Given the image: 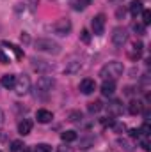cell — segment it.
I'll use <instances>...</instances> for the list:
<instances>
[{
    "label": "cell",
    "instance_id": "cell-7",
    "mask_svg": "<svg viewBox=\"0 0 151 152\" xmlns=\"http://www.w3.org/2000/svg\"><path fill=\"white\" fill-rule=\"evenodd\" d=\"M142 53H144V44L141 41H133L130 44V48H126V57L130 60H133V62H137L142 57Z\"/></svg>",
    "mask_w": 151,
    "mask_h": 152
},
{
    "label": "cell",
    "instance_id": "cell-34",
    "mask_svg": "<svg viewBox=\"0 0 151 152\" xmlns=\"http://www.w3.org/2000/svg\"><path fill=\"white\" fill-rule=\"evenodd\" d=\"M114 122H115V120H114L112 117H110V118H109V117H107V118H101V124H103V126H110V127H112Z\"/></svg>",
    "mask_w": 151,
    "mask_h": 152
},
{
    "label": "cell",
    "instance_id": "cell-20",
    "mask_svg": "<svg viewBox=\"0 0 151 152\" xmlns=\"http://www.w3.org/2000/svg\"><path fill=\"white\" fill-rule=\"evenodd\" d=\"M76 138H78L76 131H64V133L61 134V140H62V142H66V143H70V142H75Z\"/></svg>",
    "mask_w": 151,
    "mask_h": 152
},
{
    "label": "cell",
    "instance_id": "cell-28",
    "mask_svg": "<svg viewBox=\"0 0 151 152\" xmlns=\"http://www.w3.org/2000/svg\"><path fill=\"white\" fill-rule=\"evenodd\" d=\"M34 152H52V147L48 143H38L34 147Z\"/></svg>",
    "mask_w": 151,
    "mask_h": 152
},
{
    "label": "cell",
    "instance_id": "cell-19",
    "mask_svg": "<svg viewBox=\"0 0 151 152\" xmlns=\"http://www.w3.org/2000/svg\"><path fill=\"white\" fill-rule=\"evenodd\" d=\"M14 83H16V75H4L2 76V80H0V85L4 87V88H13L14 87Z\"/></svg>",
    "mask_w": 151,
    "mask_h": 152
},
{
    "label": "cell",
    "instance_id": "cell-15",
    "mask_svg": "<svg viewBox=\"0 0 151 152\" xmlns=\"http://www.w3.org/2000/svg\"><path fill=\"white\" fill-rule=\"evenodd\" d=\"M130 14L133 16V18H137L142 11H144V4H142V0H133V2H130Z\"/></svg>",
    "mask_w": 151,
    "mask_h": 152
},
{
    "label": "cell",
    "instance_id": "cell-38",
    "mask_svg": "<svg viewBox=\"0 0 151 152\" xmlns=\"http://www.w3.org/2000/svg\"><path fill=\"white\" fill-rule=\"evenodd\" d=\"M115 16H117V18H123V16H124V7H119L117 12H115Z\"/></svg>",
    "mask_w": 151,
    "mask_h": 152
},
{
    "label": "cell",
    "instance_id": "cell-18",
    "mask_svg": "<svg viewBox=\"0 0 151 152\" xmlns=\"http://www.w3.org/2000/svg\"><path fill=\"white\" fill-rule=\"evenodd\" d=\"M144 106H146V104H142L139 99H133V101H130V104H128V112H130V115H141Z\"/></svg>",
    "mask_w": 151,
    "mask_h": 152
},
{
    "label": "cell",
    "instance_id": "cell-9",
    "mask_svg": "<svg viewBox=\"0 0 151 152\" xmlns=\"http://www.w3.org/2000/svg\"><path fill=\"white\" fill-rule=\"evenodd\" d=\"M30 62H32V69H34V71H38V73H41V75H44V73L52 71V64H48V62H46V60H43V58L32 57V58H30Z\"/></svg>",
    "mask_w": 151,
    "mask_h": 152
},
{
    "label": "cell",
    "instance_id": "cell-26",
    "mask_svg": "<svg viewBox=\"0 0 151 152\" xmlns=\"http://www.w3.org/2000/svg\"><path fill=\"white\" fill-rule=\"evenodd\" d=\"M141 14H142V21H141V23H142L144 27H148V25L151 23V11H148V9H144V11H142Z\"/></svg>",
    "mask_w": 151,
    "mask_h": 152
},
{
    "label": "cell",
    "instance_id": "cell-33",
    "mask_svg": "<svg viewBox=\"0 0 151 152\" xmlns=\"http://www.w3.org/2000/svg\"><path fill=\"white\" fill-rule=\"evenodd\" d=\"M0 64H9V57L4 53V50L0 48Z\"/></svg>",
    "mask_w": 151,
    "mask_h": 152
},
{
    "label": "cell",
    "instance_id": "cell-1",
    "mask_svg": "<svg viewBox=\"0 0 151 152\" xmlns=\"http://www.w3.org/2000/svg\"><path fill=\"white\" fill-rule=\"evenodd\" d=\"M123 71H124V66H123L121 62H117V60H112V62L105 64V66L100 69V76H101L103 80H112V81H115L119 76L123 75Z\"/></svg>",
    "mask_w": 151,
    "mask_h": 152
},
{
    "label": "cell",
    "instance_id": "cell-23",
    "mask_svg": "<svg viewBox=\"0 0 151 152\" xmlns=\"http://www.w3.org/2000/svg\"><path fill=\"white\" fill-rule=\"evenodd\" d=\"M23 142L21 140H13L11 143H9V152H21L23 151Z\"/></svg>",
    "mask_w": 151,
    "mask_h": 152
},
{
    "label": "cell",
    "instance_id": "cell-25",
    "mask_svg": "<svg viewBox=\"0 0 151 152\" xmlns=\"http://www.w3.org/2000/svg\"><path fill=\"white\" fill-rule=\"evenodd\" d=\"M132 28H133V32H137L139 36H144V34H146V27H144L142 23H139V21H135V23L132 25Z\"/></svg>",
    "mask_w": 151,
    "mask_h": 152
},
{
    "label": "cell",
    "instance_id": "cell-13",
    "mask_svg": "<svg viewBox=\"0 0 151 152\" xmlns=\"http://www.w3.org/2000/svg\"><path fill=\"white\" fill-rule=\"evenodd\" d=\"M80 69H82V60H70L68 64H66V67H64V73H68V75H76V73H80Z\"/></svg>",
    "mask_w": 151,
    "mask_h": 152
},
{
    "label": "cell",
    "instance_id": "cell-21",
    "mask_svg": "<svg viewBox=\"0 0 151 152\" xmlns=\"http://www.w3.org/2000/svg\"><path fill=\"white\" fill-rule=\"evenodd\" d=\"M139 145L142 147V151H146V152H150L151 151V142H150V136H144V134H141L139 138Z\"/></svg>",
    "mask_w": 151,
    "mask_h": 152
},
{
    "label": "cell",
    "instance_id": "cell-4",
    "mask_svg": "<svg viewBox=\"0 0 151 152\" xmlns=\"http://www.w3.org/2000/svg\"><path fill=\"white\" fill-rule=\"evenodd\" d=\"M110 39H112V44L115 48H123V46L128 42V30L123 28V27H115L112 30Z\"/></svg>",
    "mask_w": 151,
    "mask_h": 152
},
{
    "label": "cell",
    "instance_id": "cell-8",
    "mask_svg": "<svg viewBox=\"0 0 151 152\" xmlns=\"http://www.w3.org/2000/svg\"><path fill=\"white\" fill-rule=\"evenodd\" d=\"M53 87H55V80H53L52 76H41V78L38 80V83H36V90L41 92V94L52 92Z\"/></svg>",
    "mask_w": 151,
    "mask_h": 152
},
{
    "label": "cell",
    "instance_id": "cell-14",
    "mask_svg": "<svg viewBox=\"0 0 151 152\" xmlns=\"http://www.w3.org/2000/svg\"><path fill=\"white\" fill-rule=\"evenodd\" d=\"M36 118H38L39 124H48V122H52L53 113H52L50 110H44V108H41V110H38V113H36Z\"/></svg>",
    "mask_w": 151,
    "mask_h": 152
},
{
    "label": "cell",
    "instance_id": "cell-24",
    "mask_svg": "<svg viewBox=\"0 0 151 152\" xmlns=\"http://www.w3.org/2000/svg\"><path fill=\"white\" fill-rule=\"evenodd\" d=\"M91 2L93 0H71V4H73V7L76 11H84L87 5H91Z\"/></svg>",
    "mask_w": 151,
    "mask_h": 152
},
{
    "label": "cell",
    "instance_id": "cell-32",
    "mask_svg": "<svg viewBox=\"0 0 151 152\" xmlns=\"http://www.w3.org/2000/svg\"><path fill=\"white\" fill-rule=\"evenodd\" d=\"M112 129L115 131V133H124V131H126V126H124V124H117V122H114Z\"/></svg>",
    "mask_w": 151,
    "mask_h": 152
},
{
    "label": "cell",
    "instance_id": "cell-37",
    "mask_svg": "<svg viewBox=\"0 0 151 152\" xmlns=\"http://www.w3.org/2000/svg\"><path fill=\"white\" fill-rule=\"evenodd\" d=\"M128 133H130V138H139V136H141V133H139V129H130Z\"/></svg>",
    "mask_w": 151,
    "mask_h": 152
},
{
    "label": "cell",
    "instance_id": "cell-35",
    "mask_svg": "<svg viewBox=\"0 0 151 152\" xmlns=\"http://www.w3.org/2000/svg\"><path fill=\"white\" fill-rule=\"evenodd\" d=\"M20 39H21V42H23V44H29V41H30V37H29V34H27V32H21Z\"/></svg>",
    "mask_w": 151,
    "mask_h": 152
},
{
    "label": "cell",
    "instance_id": "cell-11",
    "mask_svg": "<svg viewBox=\"0 0 151 152\" xmlns=\"http://www.w3.org/2000/svg\"><path fill=\"white\" fill-rule=\"evenodd\" d=\"M105 110H107V113L110 115V117H119V115L123 113V103L121 101H117V99H114L110 101L107 106H103Z\"/></svg>",
    "mask_w": 151,
    "mask_h": 152
},
{
    "label": "cell",
    "instance_id": "cell-6",
    "mask_svg": "<svg viewBox=\"0 0 151 152\" xmlns=\"http://www.w3.org/2000/svg\"><path fill=\"white\" fill-rule=\"evenodd\" d=\"M105 25H107V18L105 14H96L93 20H91V28H93V34L94 36H103L105 32Z\"/></svg>",
    "mask_w": 151,
    "mask_h": 152
},
{
    "label": "cell",
    "instance_id": "cell-16",
    "mask_svg": "<svg viewBox=\"0 0 151 152\" xmlns=\"http://www.w3.org/2000/svg\"><path fill=\"white\" fill-rule=\"evenodd\" d=\"M114 92H115V81L112 80H103V83H101V94L103 96H112Z\"/></svg>",
    "mask_w": 151,
    "mask_h": 152
},
{
    "label": "cell",
    "instance_id": "cell-12",
    "mask_svg": "<svg viewBox=\"0 0 151 152\" xmlns=\"http://www.w3.org/2000/svg\"><path fill=\"white\" fill-rule=\"evenodd\" d=\"M30 131H32V120L30 118H21L18 122V133L21 136H27V134H30Z\"/></svg>",
    "mask_w": 151,
    "mask_h": 152
},
{
    "label": "cell",
    "instance_id": "cell-10",
    "mask_svg": "<svg viewBox=\"0 0 151 152\" xmlns=\"http://www.w3.org/2000/svg\"><path fill=\"white\" fill-rule=\"evenodd\" d=\"M80 92L82 94H85V96H89V94H93L94 90H96V81L93 80V78H84L82 81H80Z\"/></svg>",
    "mask_w": 151,
    "mask_h": 152
},
{
    "label": "cell",
    "instance_id": "cell-3",
    "mask_svg": "<svg viewBox=\"0 0 151 152\" xmlns=\"http://www.w3.org/2000/svg\"><path fill=\"white\" fill-rule=\"evenodd\" d=\"M30 87H32V83H30V78L27 75H18L16 76V83H14V92L18 94V96H27L29 92H30Z\"/></svg>",
    "mask_w": 151,
    "mask_h": 152
},
{
    "label": "cell",
    "instance_id": "cell-40",
    "mask_svg": "<svg viewBox=\"0 0 151 152\" xmlns=\"http://www.w3.org/2000/svg\"><path fill=\"white\" fill-rule=\"evenodd\" d=\"M110 2H112V4H119V2H121V0H110Z\"/></svg>",
    "mask_w": 151,
    "mask_h": 152
},
{
    "label": "cell",
    "instance_id": "cell-27",
    "mask_svg": "<svg viewBox=\"0 0 151 152\" xmlns=\"http://www.w3.org/2000/svg\"><path fill=\"white\" fill-rule=\"evenodd\" d=\"M82 117H84L82 112L75 110V112H71V113H70V120H71V122H76V124H80V122H82Z\"/></svg>",
    "mask_w": 151,
    "mask_h": 152
},
{
    "label": "cell",
    "instance_id": "cell-30",
    "mask_svg": "<svg viewBox=\"0 0 151 152\" xmlns=\"http://www.w3.org/2000/svg\"><path fill=\"white\" fill-rule=\"evenodd\" d=\"M93 143H94V138H85V140H80V149H89Z\"/></svg>",
    "mask_w": 151,
    "mask_h": 152
},
{
    "label": "cell",
    "instance_id": "cell-29",
    "mask_svg": "<svg viewBox=\"0 0 151 152\" xmlns=\"http://www.w3.org/2000/svg\"><path fill=\"white\" fill-rule=\"evenodd\" d=\"M117 143H119V145L123 147V151H124V152H132V151H133V145H132V143H130L128 140H119Z\"/></svg>",
    "mask_w": 151,
    "mask_h": 152
},
{
    "label": "cell",
    "instance_id": "cell-41",
    "mask_svg": "<svg viewBox=\"0 0 151 152\" xmlns=\"http://www.w3.org/2000/svg\"><path fill=\"white\" fill-rule=\"evenodd\" d=\"M2 133H4V131H0V140H4V134H2Z\"/></svg>",
    "mask_w": 151,
    "mask_h": 152
},
{
    "label": "cell",
    "instance_id": "cell-5",
    "mask_svg": "<svg viewBox=\"0 0 151 152\" xmlns=\"http://www.w3.org/2000/svg\"><path fill=\"white\" fill-rule=\"evenodd\" d=\"M53 32L57 34V36H61V37H66L70 32H71V28H73V25H71V21L68 20V18H61V20H57L55 23H53Z\"/></svg>",
    "mask_w": 151,
    "mask_h": 152
},
{
    "label": "cell",
    "instance_id": "cell-39",
    "mask_svg": "<svg viewBox=\"0 0 151 152\" xmlns=\"http://www.w3.org/2000/svg\"><path fill=\"white\" fill-rule=\"evenodd\" d=\"M4 122V112H2V108H0V124Z\"/></svg>",
    "mask_w": 151,
    "mask_h": 152
},
{
    "label": "cell",
    "instance_id": "cell-2",
    "mask_svg": "<svg viewBox=\"0 0 151 152\" xmlns=\"http://www.w3.org/2000/svg\"><path fill=\"white\" fill-rule=\"evenodd\" d=\"M34 46H36L38 51H43V53H50V55H59L61 53V44L52 41V39H46V37L36 39Z\"/></svg>",
    "mask_w": 151,
    "mask_h": 152
},
{
    "label": "cell",
    "instance_id": "cell-31",
    "mask_svg": "<svg viewBox=\"0 0 151 152\" xmlns=\"http://www.w3.org/2000/svg\"><path fill=\"white\" fill-rule=\"evenodd\" d=\"M80 39H82L85 44H89V42H91V34H89V30H87V28H84V30L80 32Z\"/></svg>",
    "mask_w": 151,
    "mask_h": 152
},
{
    "label": "cell",
    "instance_id": "cell-17",
    "mask_svg": "<svg viewBox=\"0 0 151 152\" xmlns=\"http://www.w3.org/2000/svg\"><path fill=\"white\" fill-rule=\"evenodd\" d=\"M2 46H5V48H9L13 53H14V57L18 58V60H21L23 57H25V53H23V50L20 48V46H16V44H13V42H9V41H4L2 42Z\"/></svg>",
    "mask_w": 151,
    "mask_h": 152
},
{
    "label": "cell",
    "instance_id": "cell-36",
    "mask_svg": "<svg viewBox=\"0 0 151 152\" xmlns=\"http://www.w3.org/2000/svg\"><path fill=\"white\" fill-rule=\"evenodd\" d=\"M55 152H73V149L71 147H66V145H61V147H57Z\"/></svg>",
    "mask_w": 151,
    "mask_h": 152
},
{
    "label": "cell",
    "instance_id": "cell-22",
    "mask_svg": "<svg viewBox=\"0 0 151 152\" xmlns=\"http://www.w3.org/2000/svg\"><path fill=\"white\" fill-rule=\"evenodd\" d=\"M87 110H89V113H98V112L103 110V103L101 101H93V103H89Z\"/></svg>",
    "mask_w": 151,
    "mask_h": 152
}]
</instances>
